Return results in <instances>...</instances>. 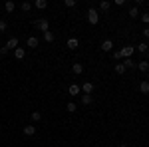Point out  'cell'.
Here are the masks:
<instances>
[{
	"label": "cell",
	"mask_w": 149,
	"mask_h": 147,
	"mask_svg": "<svg viewBox=\"0 0 149 147\" xmlns=\"http://www.w3.org/2000/svg\"><path fill=\"white\" fill-rule=\"evenodd\" d=\"M34 26L38 28V30H42V34L50 30V22H48V18H38V20H34Z\"/></svg>",
	"instance_id": "6da1fadb"
},
{
	"label": "cell",
	"mask_w": 149,
	"mask_h": 147,
	"mask_svg": "<svg viewBox=\"0 0 149 147\" xmlns=\"http://www.w3.org/2000/svg\"><path fill=\"white\" fill-rule=\"evenodd\" d=\"M88 22L93 24V26L100 22V12L95 10V8H90V10H88Z\"/></svg>",
	"instance_id": "7a4b0ae2"
},
{
	"label": "cell",
	"mask_w": 149,
	"mask_h": 147,
	"mask_svg": "<svg viewBox=\"0 0 149 147\" xmlns=\"http://www.w3.org/2000/svg\"><path fill=\"white\" fill-rule=\"evenodd\" d=\"M133 52H135V46H131V44L123 46V48L119 50V54H121V58H131V56H133Z\"/></svg>",
	"instance_id": "3957f363"
},
{
	"label": "cell",
	"mask_w": 149,
	"mask_h": 147,
	"mask_svg": "<svg viewBox=\"0 0 149 147\" xmlns=\"http://www.w3.org/2000/svg\"><path fill=\"white\" fill-rule=\"evenodd\" d=\"M81 91L88 93V95H92L93 93V84L92 82H84V84H81Z\"/></svg>",
	"instance_id": "277c9868"
},
{
	"label": "cell",
	"mask_w": 149,
	"mask_h": 147,
	"mask_svg": "<svg viewBox=\"0 0 149 147\" xmlns=\"http://www.w3.org/2000/svg\"><path fill=\"white\" fill-rule=\"evenodd\" d=\"M38 42H40V40H38L36 36H28V38H26V46H28V48H38Z\"/></svg>",
	"instance_id": "5b68a950"
},
{
	"label": "cell",
	"mask_w": 149,
	"mask_h": 147,
	"mask_svg": "<svg viewBox=\"0 0 149 147\" xmlns=\"http://www.w3.org/2000/svg\"><path fill=\"white\" fill-rule=\"evenodd\" d=\"M80 91H81V88L78 86V84H72V86L68 88V93H70V95H80Z\"/></svg>",
	"instance_id": "8992f818"
},
{
	"label": "cell",
	"mask_w": 149,
	"mask_h": 147,
	"mask_svg": "<svg viewBox=\"0 0 149 147\" xmlns=\"http://www.w3.org/2000/svg\"><path fill=\"white\" fill-rule=\"evenodd\" d=\"M6 48L14 52V50L18 48V38H8V42H6Z\"/></svg>",
	"instance_id": "52a82bcc"
},
{
	"label": "cell",
	"mask_w": 149,
	"mask_h": 147,
	"mask_svg": "<svg viewBox=\"0 0 149 147\" xmlns=\"http://www.w3.org/2000/svg\"><path fill=\"white\" fill-rule=\"evenodd\" d=\"M12 54H14V58H16V60H24V58H26V50H24V48H16Z\"/></svg>",
	"instance_id": "ba28073f"
},
{
	"label": "cell",
	"mask_w": 149,
	"mask_h": 147,
	"mask_svg": "<svg viewBox=\"0 0 149 147\" xmlns=\"http://www.w3.org/2000/svg\"><path fill=\"white\" fill-rule=\"evenodd\" d=\"M137 70H139V72H143V74H145V72H149V62H147V60L137 62Z\"/></svg>",
	"instance_id": "9c48e42d"
},
{
	"label": "cell",
	"mask_w": 149,
	"mask_h": 147,
	"mask_svg": "<svg viewBox=\"0 0 149 147\" xmlns=\"http://www.w3.org/2000/svg\"><path fill=\"white\" fill-rule=\"evenodd\" d=\"M42 38H44V42H48V44H52V42L56 40L54 32H50V30H48V32H44V34H42Z\"/></svg>",
	"instance_id": "30bf717a"
},
{
	"label": "cell",
	"mask_w": 149,
	"mask_h": 147,
	"mask_svg": "<svg viewBox=\"0 0 149 147\" xmlns=\"http://www.w3.org/2000/svg\"><path fill=\"white\" fill-rule=\"evenodd\" d=\"M72 72H74L76 76H80L81 72H84V64H80V62H76V64H72Z\"/></svg>",
	"instance_id": "8fae6325"
},
{
	"label": "cell",
	"mask_w": 149,
	"mask_h": 147,
	"mask_svg": "<svg viewBox=\"0 0 149 147\" xmlns=\"http://www.w3.org/2000/svg\"><path fill=\"white\" fill-rule=\"evenodd\" d=\"M135 50H137L139 54H147V52H149V44H147V42H141L139 46H135Z\"/></svg>",
	"instance_id": "7c38bea8"
},
{
	"label": "cell",
	"mask_w": 149,
	"mask_h": 147,
	"mask_svg": "<svg viewBox=\"0 0 149 147\" xmlns=\"http://www.w3.org/2000/svg\"><path fill=\"white\" fill-rule=\"evenodd\" d=\"M80 102L84 103V105H92V103H93V95H88V93H84V95L80 98Z\"/></svg>",
	"instance_id": "4fadbf2b"
},
{
	"label": "cell",
	"mask_w": 149,
	"mask_h": 147,
	"mask_svg": "<svg viewBox=\"0 0 149 147\" xmlns=\"http://www.w3.org/2000/svg\"><path fill=\"white\" fill-rule=\"evenodd\" d=\"M123 66H125L127 70H133V68H137V62H133L131 58H125V60H123Z\"/></svg>",
	"instance_id": "5bb4252c"
},
{
	"label": "cell",
	"mask_w": 149,
	"mask_h": 147,
	"mask_svg": "<svg viewBox=\"0 0 149 147\" xmlns=\"http://www.w3.org/2000/svg\"><path fill=\"white\" fill-rule=\"evenodd\" d=\"M111 48H113V42H111V40H103L102 42V50L103 52H111Z\"/></svg>",
	"instance_id": "9a60e30c"
},
{
	"label": "cell",
	"mask_w": 149,
	"mask_h": 147,
	"mask_svg": "<svg viewBox=\"0 0 149 147\" xmlns=\"http://www.w3.org/2000/svg\"><path fill=\"white\" fill-rule=\"evenodd\" d=\"M70 48V50H76V48H78V46H80V40H78V38H70L68 40V44H66Z\"/></svg>",
	"instance_id": "2e32d148"
},
{
	"label": "cell",
	"mask_w": 149,
	"mask_h": 147,
	"mask_svg": "<svg viewBox=\"0 0 149 147\" xmlns=\"http://www.w3.org/2000/svg\"><path fill=\"white\" fill-rule=\"evenodd\" d=\"M139 91H141V93H145V95L149 93V82H147V79H143V82L139 84Z\"/></svg>",
	"instance_id": "e0dca14e"
},
{
	"label": "cell",
	"mask_w": 149,
	"mask_h": 147,
	"mask_svg": "<svg viewBox=\"0 0 149 147\" xmlns=\"http://www.w3.org/2000/svg\"><path fill=\"white\" fill-rule=\"evenodd\" d=\"M22 131H24V135H28V137H30V135H34V133H36V127H34V125H26Z\"/></svg>",
	"instance_id": "ac0fdd59"
},
{
	"label": "cell",
	"mask_w": 149,
	"mask_h": 147,
	"mask_svg": "<svg viewBox=\"0 0 149 147\" xmlns=\"http://www.w3.org/2000/svg\"><path fill=\"white\" fill-rule=\"evenodd\" d=\"M34 6L38 8V10H44V8H48V2H46V0H36Z\"/></svg>",
	"instance_id": "d6986e66"
},
{
	"label": "cell",
	"mask_w": 149,
	"mask_h": 147,
	"mask_svg": "<svg viewBox=\"0 0 149 147\" xmlns=\"http://www.w3.org/2000/svg\"><path fill=\"white\" fill-rule=\"evenodd\" d=\"M139 14H141V12H139V8H137V6L129 8V18H139Z\"/></svg>",
	"instance_id": "ffe728a7"
},
{
	"label": "cell",
	"mask_w": 149,
	"mask_h": 147,
	"mask_svg": "<svg viewBox=\"0 0 149 147\" xmlns=\"http://www.w3.org/2000/svg\"><path fill=\"white\" fill-rule=\"evenodd\" d=\"M125 66H123V62H119V64H115V74H125Z\"/></svg>",
	"instance_id": "44dd1931"
},
{
	"label": "cell",
	"mask_w": 149,
	"mask_h": 147,
	"mask_svg": "<svg viewBox=\"0 0 149 147\" xmlns=\"http://www.w3.org/2000/svg\"><path fill=\"white\" fill-rule=\"evenodd\" d=\"M14 8H16V4H14L12 0H8V2L4 4V10H6V12H14Z\"/></svg>",
	"instance_id": "7402d4cb"
},
{
	"label": "cell",
	"mask_w": 149,
	"mask_h": 147,
	"mask_svg": "<svg viewBox=\"0 0 149 147\" xmlns=\"http://www.w3.org/2000/svg\"><path fill=\"white\" fill-rule=\"evenodd\" d=\"M109 6H111V2H107V0L100 2V10H103V12H107V10H109Z\"/></svg>",
	"instance_id": "603a6c76"
},
{
	"label": "cell",
	"mask_w": 149,
	"mask_h": 147,
	"mask_svg": "<svg viewBox=\"0 0 149 147\" xmlns=\"http://www.w3.org/2000/svg\"><path fill=\"white\" fill-rule=\"evenodd\" d=\"M66 109H68L70 113H74V111H78V103H74V102H70L68 105H66Z\"/></svg>",
	"instance_id": "cb8c5ba5"
},
{
	"label": "cell",
	"mask_w": 149,
	"mask_h": 147,
	"mask_svg": "<svg viewBox=\"0 0 149 147\" xmlns=\"http://www.w3.org/2000/svg\"><path fill=\"white\" fill-rule=\"evenodd\" d=\"M20 8H22L24 12H30V10H32V4H30V2H22V4H20Z\"/></svg>",
	"instance_id": "d4e9b609"
},
{
	"label": "cell",
	"mask_w": 149,
	"mask_h": 147,
	"mask_svg": "<svg viewBox=\"0 0 149 147\" xmlns=\"http://www.w3.org/2000/svg\"><path fill=\"white\" fill-rule=\"evenodd\" d=\"M42 119V113L40 111H32V121H40Z\"/></svg>",
	"instance_id": "484cf974"
},
{
	"label": "cell",
	"mask_w": 149,
	"mask_h": 147,
	"mask_svg": "<svg viewBox=\"0 0 149 147\" xmlns=\"http://www.w3.org/2000/svg\"><path fill=\"white\" fill-rule=\"evenodd\" d=\"M139 18L143 20V24H149V12H143V14H139Z\"/></svg>",
	"instance_id": "4316f807"
},
{
	"label": "cell",
	"mask_w": 149,
	"mask_h": 147,
	"mask_svg": "<svg viewBox=\"0 0 149 147\" xmlns=\"http://www.w3.org/2000/svg\"><path fill=\"white\" fill-rule=\"evenodd\" d=\"M64 6L66 8H74L76 6V0H64Z\"/></svg>",
	"instance_id": "83f0119b"
},
{
	"label": "cell",
	"mask_w": 149,
	"mask_h": 147,
	"mask_svg": "<svg viewBox=\"0 0 149 147\" xmlns=\"http://www.w3.org/2000/svg\"><path fill=\"white\" fill-rule=\"evenodd\" d=\"M111 56H113V60H117V62L121 60V54H119V50H113V52H111Z\"/></svg>",
	"instance_id": "f1b7e54d"
},
{
	"label": "cell",
	"mask_w": 149,
	"mask_h": 147,
	"mask_svg": "<svg viewBox=\"0 0 149 147\" xmlns=\"http://www.w3.org/2000/svg\"><path fill=\"white\" fill-rule=\"evenodd\" d=\"M6 28H8L6 20H0V32H6Z\"/></svg>",
	"instance_id": "f546056e"
},
{
	"label": "cell",
	"mask_w": 149,
	"mask_h": 147,
	"mask_svg": "<svg viewBox=\"0 0 149 147\" xmlns=\"http://www.w3.org/2000/svg\"><path fill=\"white\" fill-rule=\"evenodd\" d=\"M8 52H10V50H8V48H6V46H2V48H0V56H6V54H8Z\"/></svg>",
	"instance_id": "4dcf8cb0"
},
{
	"label": "cell",
	"mask_w": 149,
	"mask_h": 147,
	"mask_svg": "<svg viewBox=\"0 0 149 147\" xmlns=\"http://www.w3.org/2000/svg\"><path fill=\"white\" fill-rule=\"evenodd\" d=\"M143 38H149V28H143Z\"/></svg>",
	"instance_id": "1f68e13d"
},
{
	"label": "cell",
	"mask_w": 149,
	"mask_h": 147,
	"mask_svg": "<svg viewBox=\"0 0 149 147\" xmlns=\"http://www.w3.org/2000/svg\"><path fill=\"white\" fill-rule=\"evenodd\" d=\"M119 147H127V145H125V143H119Z\"/></svg>",
	"instance_id": "d6a6232c"
}]
</instances>
